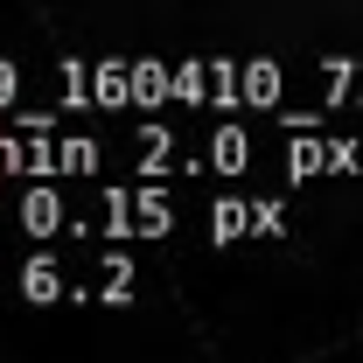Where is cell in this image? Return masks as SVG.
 I'll return each mask as SVG.
<instances>
[{"label":"cell","mask_w":363,"mask_h":363,"mask_svg":"<svg viewBox=\"0 0 363 363\" xmlns=\"http://www.w3.org/2000/svg\"><path fill=\"white\" fill-rule=\"evenodd\" d=\"M105 238H161L175 224V203L168 189H105Z\"/></svg>","instance_id":"6da1fadb"},{"label":"cell","mask_w":363,"mask_h":363,"mask_svg":"<svg viewBox=\"0 0 363 363\" xmlns=\"http://www.w3.org/2000/svg\"><path fill=\"white\" fill-rule=\"evenodd\" d=\"M14 217H21V230L28 238H56V230H77V217H70V203L49 189V182H35L21 203H14Z\"/></svg>","instance_id":"7a4b0ae2"},{"label":"cell","mask_w":363,"mask_h":363,"mask_svg":"<svg viewBox=\"0 0 363 363\" xmlns=\"http://www.w3.org/2000/svg\"><path fill=\"white\" fill-rule=\"evenodd\" d=\"M91 105H98V112H119V105H133V63H119V56L91 63Z\"/></svg>","instance_id":"3957f363"},{"label":"cell","mask_w":363,"mask_h":363,"mask_svg":"<svg viewBox=\"0 0 363 363\" xmlns=\"http://www.w3.org/2000/svg\"><path fill=\"white\" fill-rule=\"evenodd\" d=\"M14 279H21V301H35V308H49V301H63V294H70V279H63V266H56L49 252H35Z\"/></svg>","instance_id":"277c9868"},{"label":"cell","mask_w":363,"mask_h":363,"mask_svg":"<svg viewBox=\"0 0 363 363\" xmlns=\"http://www.w3.org/2000/svg\"><path fill=\"white\" fill-rule=\"evenodd\" d=\"M203 168H217V175H245V168H252V140H245V126H217L210 147H203Z\"/></svg>","instance_id":"5b68a950"},{"label":"cell","mask_w":363,"mask_h":363,"mask_svg":"<svg viewBox=\"0 0 363 363\" xmlns=\"http://www.w3.org/2000/svg\"><path fill=\"white\" fill-rule=\"evenodd\" d=\"M245 230H259V210H252L245 196L210 203V245H230V238H245Z\"/></svg>","instance_id":"8992f818"},{"label":"cell","mask_w":363,"mask_h":363,"mask_svg":"<svg viewBox=\"0 0 363 363\" xmlns=\"http://www.w3.org/2000/svg\"><path fill=\"white\" fill-rule=\"evenodd\" d=\"M286 175H328V140L321 133H301V140H286Z\"/></svg>","instance_id":"52a82bcc"},{"label":"cell","mask_w":363,"mask_h":363,"mask_svg":"<svg viewBox=\"0 0 363 363\" xmlns=\"http://www.w3.org/2000/svg\"><path fill=\"white\" fill-rule=\"evenodd\" d=\"M161 98H175V70L168 63H133V105H161Z\"/></svg>","instance_id":"ba28073f"},{"label":"cell","mask_w":363,"mask_h":363,"mask_svg":"<svg viewBox=\"0 0 363 363\" xmlns=\"http://www.w3.org/2000/svg\"><path fill=\"white\" fill-rule=\"evenodd\" d=\"M91 168H98V140H84V133L56 140V175H91Z\"/></svg>","instance_id":"9c48e42d"},{"label":"cell","mask_w":363,"mask_h":363,"mask_svg":"<svg viewBox=\"0 0 363 363\" xmlns=\"http://www.w3.org/2000/svg\"><path fill=\"white\" fill-rule=\"evenodd\" d=\"M175 98H182V105H210V63H203V56H182Z\"/></svg>","instance_id":"30bf717a"},{"label":"cell","mask_w":363,"mask_h":363,"mask_svg":"<svg viewBox=\"0 0 363 363\" xmlns=\"http://www.w3.org/2000/svg\"><path fill=\"white\" fill-rule=\"evenodd\" d=\"M133 147H140V168H147V175H161V161L175 154V133H168V126H140Z\"/></svg>","instance_id":"8fae6325"},{"label":"cell","mask_w":363,"mask_h":363,"mask_svg":"<svg viewBox=\"0 0 363 363\" xmlns=\"http://www.w3.org/2000/svg\"><path fill=\"white\" fill-rule=\"evenodd\" d=\"M279 98V70L272 63H245V105H272Z\"/></svg>","instance_id":"7c38bea8"},{"label":"cell","mask_w":363,"mask_h":363,"mask_svg":"<svg viewBox=\"0 0 363 363\" xmlns=\"http://www.w3.org/2000/svg\"><path fill=\"white\" fill-rule=\"evenodd\" d=\"M0 175H28V147L0 126Z\"/></svg>","instance_id":"4fadbf2b"},{"label":"cell","mask_w":363,"mask_h":363,"mask_svg":"<svg viewBox=\"0 0 363 363\" xmlns=\"http://www.w3.org/2000/svg\"><path fill=\"white\" fill-rule=\"evenodd\" d=\"M252 210H259V238H279L286 230V210L279 203H252Z\"/></svg>","instance_id":"5bb4252c"},{"label":"cell","mask_w":363,"mask_h":363,"mask_svg":"<svg viewBox=\"0 0 363 363\" xmlns=\"http://www.w3.org/2000/svg\"><path fill=\"white\" fill-rule=\"evenodd\" d=\"M14 91H21V70H14V63H0V105H7Z\"/></svg>","instance_id":"9a60e30c"}]
</instances>
